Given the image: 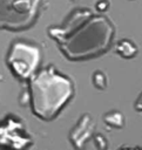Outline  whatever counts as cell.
Wrapping results in <instances>:
<instances>
[{
  "label": "cell",
  "instance_id": "6da1fadb",
  "mask_svg": "<svg viewBox=\"0 0 142 150\" xmlns=\"http://www.w3.org/2000/svg\"><path fill=\"white\" fill-rule=\"evenodd\" d=\"M135 109L137 111H142V93L138 95L136 102H135Z\"/></svg>",
  "mask_w": 142,
  "mask_h": 150
}]
</instances>
